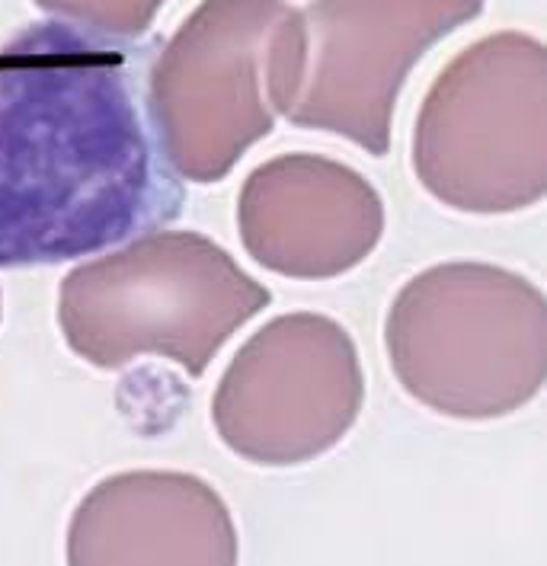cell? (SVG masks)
I'll list each match as a JSON object with an SVG mask.
<instances>
[{
    "instance_id": "1",
    "label": "cell",
    "mask_w": 547,
    "mask_h": 566,
    "mask_svg": "<svg viewBox=\"0 0 547 566\" xmlns=\"http://www.w3.org/2000/svg\"><path fill=\"white\" fill-rule=\"evenodd\" d=\"M148 55L67 20L0 45V269L84 260L180 218L186 189L148 113Z\"/></svg>"
},
{
    "instance_id": "2",
    "label": "cell",
    "mask_w": 547,
    "mask_h": 566,
    "mask_svg": "<svg viewBox=\"0 0 547 566\" xmlns=\"http://www.w3.org/2000/svg\"><path fill=\"white\" fill-rule=\"evenodd\" d=\"M304 71L288 0H202L148 67V113L170 170L221 182L288 116Z\"/></svg>"
},
{
    "instance_id": "3",
    "label": "cell",
    "mask_w": 547,
    "mask_h": 566,
    "mask_svg": "<svg viewBox=\"0 0 547 566\" xmlns=\"http://www.w3.org/2000/svg\"><path fill=\"white\" fill-rule=\"evenodd\" d=\"M385 346L400 388L432 413L509 417L545 388V295L513 269L439 263L397 292Z\"/></svg>"
},
{
    "instance_id": "4",
    "label": "cell",
    "mask_w": 547,
    "mask_h": 566,
    "mask_svg": "<svg viewBox=\"0 0 547 566\" xmlns=\"http://www.w3.org/2000/svg\"><path fill=\"white\" fill-rule=\"evenodd\" d=\"M273 292L199 231H151L64 279L67 346L96 368L138 356L202 378L221 346L266 311Z\"/></svg>"
},
{
    "instance_id": "5",
    "label": "cell",
    "mask_w": 547,
    "mask_h": 566,
    "mask_svg": "<svg viewBox=\"0 0 547 566\" xmlns=\"http://www.w3.org/2000/svg\"><path fill=\"white\" fill-rule=\"evenodd\" d=\"M413 174L464 214H513L547 192V49L528 32L467 45L435 77L413 132Z\"/></svg>"
},
{
    "instance_id": "6",
    "label": "cell",
    "mask_w": 547,
    "mask_h": 566,
    "mask_svg": "<svg viewBox=\"0 0 547 566\" xmlns=\"http://www.w3.org/2000/svg\"><path fill=\"white\" fill-rule=\"evenodd\" d=\"M365 403V375L349 329L298 311L256 329L212 397L218 439L260 468H298L336 448Z\"/></svg>"
},
{
    "instance_id": "7",
    "label": "cell",
    "mask_w": 547,
    "mask_h": 566,
    "mask_svg": "<svg viewBox=\"0 0 547 566\" xmlns=\"http://www.w3.org/2000/svg\"><path fill=\"white\" fill-rule=\"evenodd\" d=\"M486 0H311L304 71L285 119L385 157L397 96L432 45L484 13Z\"/></svg>"
},
{
    "instance_id": "8",
    "label": "cell",
    "mask_w": 547,
    "mask_h": 566,
    "mask_svg": "<svg viewBox=\"0 0 547 566\" xmlns=\"http://www.w3.org/2000/svg\"><path fill=\"white\" fill-rule=\"evenodd\" d=\"M238 228L243 250L263 269L327 282L371 256L385 234V202L359 170L298 150L246 177Z\"/></svg>"
},
{
    "instance_id": "9",
    "label": "cell",
    "mask_w": 547,
    "mask_h": 566,
    "mask_svg": "<svg viewBox=\"0 0 547 566\" xmlns=\"http://www.w3.org/2000/svg\"><path fill=\"white\" fill-rule=\"evenodd\" d=\"M71 564H238V528L206 480L132 471L103 480L71 528Z\"/></svg>"
},
{
    "instance_id": "10",
    "label": "cell",
    "mask_w": 547,
    "mask_h": 566,
    "mask_svg": "<svg viewBox=\"0 0 547 566\" xmlns=\"http://www.w3.org/2000/svg\"><path fill=\"white\" fill-rule=\"evenodd\" d=\"M42 10L55 13L74 27L113 35V39H141L151 30L154 17L167 0H35Z\"/></svg>"
}]
</instances>
